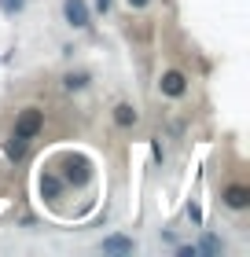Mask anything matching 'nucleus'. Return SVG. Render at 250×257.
Masks as SVG:
<instances>
[{
	"label": "nucleus",
	"mask_w": 250,
	"mask_h": 257,
	"mask_svg": "<svg viewBox=\"0 0 250 257\" xmlns=\"http://www.w3.org/2000/svg\"><path fill=\"white\" fill-rule=\"evenodd\" d=\"M202 250H206V253H217L221 242H217V239H202Z\"/></svg>",
	"instance_id": "f8f14e48"
},
{
	"label": "nucleus",
	"mask_w": 250,
	"mask_h": 257,
	"mask_svg": "<svg viewBox=\"0 0 250 257\" xmlns=\"http://www.w3.org/2000/svg\"><path fill=\"white\" fill-rule=\"evenodd\" d=\"M59 191H63V180H59L55 173H44V177H41V195L55 202V198H59Z\"/></svg>",
	"instance_id": "0eeeda50"
},
{
	"label": "nucleus",
	"mask_w": 250,
	"mask_h": 257,
	"mask_svg": "<svg viewBox=\"0 0 250 257\" xmlns=\"http://www.w3.org/2000/svg\"><path fill=\"white\" fill-rule=\"evenodd\" d=\"M224 206H228V209H246V206H250V188L232 184V188L224 191Z\"/></svg>",
	"instance_id": "20e7f679"
},
{
	"label": "nucleus",
	"mask_w": 250,
	"mask_h": 257,
	"mask_svg": "<svg viewBox=\"0 0 250 257\" xmlns=\"http://www.w3.org/2000/svg\"><path fill=\"white\" fill-rule=\"evenodd\" d=\"M63 85H66L70 92H77V88H85V85H89V74H66V77H63Z\"/></svg>",
	"instance_id": "9d476101"
},
{
	"label": "nucleus",
	"mask_w": 250,
	"mask_h": 257,
	"mask_svg": "<svg viewBox=\"0 0 250 257\" xmlns=\"http://www.w3.org/2000/svg\"><path fill=\"white\" fill-rule=\"evenodd\" d=\"M92 177V173H89V162L85 158H66V180L70 184H85Z\"/></svg>",
	"instance_id": "39448f33"
},
{
	"label": "nucleus",
	"mask_w": 250,
	"mask_h": 257,
	"mask_svg": "<svg viewBox=\"0 0 250 257\" xmlns=\"http://www.w3.org/2000/svg\"><path fill=\"white\" fill-rule=\"evenodd\" d=\"M26 147H30V140H22V136H11V144H8V158H22L26 155Z\"/></svg>",
	"instance_id": "1a4fd4ad"
},
{
	"label": "nucleus",
	"mask_w": 250,
	"mask_h": 257,
	"mask_svg": "<svg viewBox=\"0 0 250 257\" xmlns=\"http://www.w3.org/2000/svg\"><path fill=\"white\" fill-rule=\"evenodd\" d=\"M44 128V110H37V107H26L15 118V136H22V140H33Z\"/></svg>",
	"instance_id": "f257e3e1"
},
{
	"label": "nucleus",
	"mask_w": 250,
	"mask_h": 257,
	"mask_svg": "<svg viewBox=\"0 0 250 257\" xmlns=\"http://www.w3.org/2000/svg\"><path fill=\"white\" fill-rule=\"evenodd\" d=\"M96 11H103V15H107V11H111V0H96Z\"/></svg>",
	"instance_id": "4468645a"
},
{
	"label": "nucleus",
	"mask_w": 250,
	"mask_h": 257,
	"mask_svg": "<svg viewBox=\"0 0 250 257\" xmlns=\"http://www.w3.org/2000/svg\"><path fill=\"white\" fill-rule=\"evenodd\" d=\"M63 15L74 30H85L89 26V4L85 0H63Z\"/></svg>",
	"instance_id": "7ed1b4c3"
},
{
	"label": "nucleus",
	"mask_w": 250,
	"mask_h": 257,
	"mask_svg": "<svg viewBox=\"0 0 250 257\" xmlns=\"http://www.w3.org/2000/svg\"><path fill=\"white\" fill-rule=\"evenodd\" d=\"M158 92H162V96H170V99H181L184 92H188V77L181 74V70H170V74H162Z\"/></svg>",
	"instance_id": "f03ea898"
},
{
	"label": "nucleus",
	"mask_w": 250,
	"mask_h": 257,
	"mask_svg": "<svg viewBox=\"0 0 250 257\" xmlns=\"http://www.w3.org/2000/svg\"><path fill=\"white\" fill-rule=\"evenodd\" d=\"M114 121L122 125V128H129V125H136V110L129 107V103H118V107H114Z\"/></svg>",
	"instance_id": "6e6552de"
},
{
	"label": "nucleus",
	"mask_w": 250,
	"mask_h": 257,
	"mask_svg": "<svg viewBox=\"0 0 250 257\" xmlns=\"http://www.w3.org/2000/svg\"><path fill=\"white\" fill-rule=\"evenodd\" d=\"M151 0H129V8H147Z\"/></svg>",
	"instance_id": "2eb2a0df"
},
{
	"label": "nucleus",
	"mask_w": 250,
	"mask_h": 257,
	"mask_svg": "<svg viewBox=\"0 0 250 257\" xmlns=\"http://www.w3.org/2000/svg\"><path fill=\"white\" fill-rule=\"evenodd\" d=\"M22 8H26V0H0V11H4V15H19Z\"/></svg>",
	"instance_id": "9b49d317"
},
{
	"label": "nucleus",
	"mask_w": 250,
	"mask_h": 257,
	"mask_svg": "<svg viewBox=\"0 0 250 257\" xmlns=\"http://www.w3.org/2000/svg\"><path fill=\"white\" fill-rule=\"evenodd\" d=\"M136 250V242L133 239H125V235H111V239H103V253H133Z\"/></svg>",
	"instance_id": "423d86ee"
},
{
	"label": "nucleus",
	"mask_w": 250,
	"mask_h": 257,
	"mask_svg": "<svg viewBox=\"0 0 250 257\" xmlns=\"http://www.w3.org/2000/svg\"><path fill=\"white\" fill-rule=\"evenodd\" d=\"M188 217H192V224H202V209L199 206H188Z\"/></svg>",
	"instance_id": "ddd939ff"
}]
</instances>
